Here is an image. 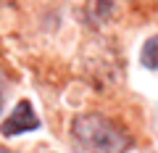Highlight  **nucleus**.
Masks as SVG:
<instances>
[{
  "instance_id": "7ed1b4c3",
  "label": "nucleus",
  "mask_w": 158,
  "mask_h": 153,
  "mask_svg": "<svg viewBox=\"0 0 158 153\" xmlns=\"http://www.w3.org/2000/svg\"><path fill=\"white\" fill-rule=\"evenodd\" d=\"M140 61H142L145 69H158V34H153V37H148L142 42Z\"/></svg>"
},
{
  "instance_id": "f03ea898",
  "label": "nucleus",
  "mask_w": 158,
  "mask_h": 153,
  "mask_svg": "<svg viewBox=\"0 0 158 153\" xmlns=\"http://www.w3.org/2000/svg\"><path fill=\"white\" fill-rule=\"evenodd\" d=\"M37 127H40V116L34 111V106L29 100H19L16 108L3 119L0 132L6 137H16V135H24V132H34Z\"/></svg>"
},
{
  "instance_id": "f257e3e1",
  "label": "nucleus",
  "mask_w": 158,
  "mask_h": 153,
  "mask_svg": "<svg viewBox=\"0 0 158 153\" xmlns=\"http://www.w3.org/2000/svg\"><path fill=\"white\" fill-rule=\"evenodd\" d=\"M71 135L85 153H129L132 148V135L103 113H79Z\"/></svg>"
},
{
  "instance_id": "20e7f679",
  "label": "nucleus",
  "mask_w": 158,
  "mask_h": 153,
  "mask_svg": "<svg viewBox=\"0 0 158 153\" xmlns=\"http://www.w3.org/2000/svg\"><path fill=\"white\" fill-rule=\"evenodd\" d=\"M0 153H8V151H3V148H0Z\"/></svg>"
}]
</instances>
